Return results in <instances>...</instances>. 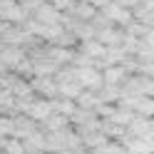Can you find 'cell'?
Returning <instances> with one entry per match:
<instances>
[{
  "label": "cell",
  "instance_id": "3",
  "mask_svg": "<svg viewBox=\"0 0 154 154\" xmlns=\"http://www.w3.org/2000/svg\"><path fill=\"white\" fill-rule=\"evenodd\" d=\"M50 114H52V104L45 97H40V100L35 97L30 104H27V109H25V117H30L32 122H45Z\"/></svg>",
  "mask_w": 154,
  "mask_h": 154
},
{
  "label": "cell",
  "instance_id": "4",
  "mask_svg": "<svg viewBox=\"0 0 154 154\" xmlns=\"http://www.w3.org/2000/svg\"><path fill=\"white\" fill-rule=\"evenodd\" d=\"M60 20H62L60 10H55L50 3H37V8H35V23H40V25H60Z\"/></svg>",
  "mask_w": 154,
  "mask_h": 154
},
{
  "label": "cell",
  "instance_id": "5",
  "mask_svg": "<svg viewBox=\"0 0 154 154\" xmlns=\"http://www.w3.org/2000/svg\"><path fill=\"white\" fill-rule=\"evenodd\" d=\"M129 77V72L124 70V65H109V67H104V72H102V82L104 85H119L124 82Z\"/></svg>",
  "mask_w": 154,
  "mask_h": 154
},
{
  "label": "cell",
  "instance_id": "1",
  "mask_svg": "<svg viewBox=\"0 0 154 154\" xmlns=\"http://www.w3.org/2000/svg\"><path fill=\"white\" fill-rule=\"evenodd\" d=\"M75 80L80 82L82 90H92V92H100L102 90V72L100 67L94 65H85V67H75Z\"/></svg>",
  "mask_w": 154,
  "mask_h": 154
},
{
  "label": "cell",
  "instance_id": "7",
  "mask_svg": "<svg viewBox=\"0 0 154 154\" xmlns=\"http://www.w3.org/2000/svg\"><path fill=\"white\" fill-rule=\"evenodd\" d=\"M67 124H70V119L67 117H62V114H50V117H47L45 122H42V127L47 129V132H60V129H65Z\"/></svg>",
  "mask_w": 154,
  "mask_h": 154
},
{
  "label": "cell",
  "instance_id": "6",
  "mask_svg": "<svg viewBox=\"0 0 154 154\" xmlns=\"http://www.w3.org/2000/svg\"><path fill=\"white\" fill-rule=\"evenodd\" d=\"M30 90L40 92V94H47V100H55L57 97V90H55V80L52 77H35L30 82Z\"/></svg>",
  "mask_w": 154,
  "mask_h": 154
},
{
  "label": "cell",
  "instance_id": "9",
  "mask_svg": "<svg viewBox=\"0 0 154 154\" xmlns=\"http://www.w3.org/2000/svg\"><path fill=\"white\" fill-rule=\"evenodd\" d=\"M50 154H55V152H50Z\"/></svg>",
  "mask_w": 154,
  "mask_h": 154
},
{
  "label": "cell",
  "instance_id": "8",
  "mask_svg": "<svg viewBox=\"0 0 154 154\" xmlns=\"http://www.w3.org/2000/svg\"><path fill=\"white\" fill-rule=\"evenodd\" d=\"M119 8H124V10H132L134 5H139V0H114Z\"/></svg>",
  "mask_w": 154,
  "mask_h": 154
},
{
  "label": "cell",
  "instance_id": "2",
  "mask_svg": "<svg viewBox=\"0 0 154 154\" xmlns=\"http://www.w3.org/2000/svg\"><path fill=\"white\" fill-rule=\"evenodd\" d=\"M119 144L124 152H132V154H152V137H129V134H122Z\"/></svg>",
  "mask_w": 154,
  "mask_h": 154
}]
</instances>
